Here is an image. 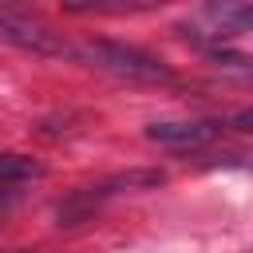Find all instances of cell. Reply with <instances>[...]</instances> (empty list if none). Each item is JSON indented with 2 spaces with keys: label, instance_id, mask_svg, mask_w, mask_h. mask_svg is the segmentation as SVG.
Listing matches in <instances>:
<instances>
[{
  "label": "cell",
  "instance_id": "1",
  "mask_svg": "<svg viewBox=\"0 0 253 253\" xmlns=\"http://www.w3.org/2000/svg\"><path fill=\"white\" fill-rule=\"evenodd\" d=\"M75 55L83 63H91L95 71L115 75L123 83H170L174 79V71L158 55H150L134 43H119V40H83L75 47Z\"/></svg>",
  "mask_w": 253,
  "mask_h": 253
},
{
  "label": "cell",
  "instance_id": "2",
  "mask_svg": "<svg viewBox=\"0 0 253 253\" xmlns=\"http://www.w3.org/2000/svg\"><path fill=\"white\" fill-rule=\"evenodd\" d=\"M0 40H8L20 51H32V55H67L71 51L63 43V36L40 12H32L24 0H0Z\"/></svg>",
  "mask_w": 253,
  "mask_h": 253
},
{
  "label": "cell",
  "instance_id": "3",
  "mask_svg": "<svg viewBox=\"0 0 253 253\" xmlns=\"http://www.w3.org/2000/svg\"><path fill=\"white\" fill-rule=\"evenodd\" d=\"M221 134V123H202V119H166V123H150L146 138L162 142L170 150H198L206 142H213Z\"/></svg>",
  "mask_w": 253,
  "mask_h": 253
},
{
  "label": "cell",
  "instance_id": "4",
  "mask_svg": "<svg viewBox=\"0 0 253 253\" xmlns=\"http://www.w3.org/2000/svg\"><path fill=\"white\" fill-rule=\"evenodd\" d=\"M170 0H63V12L75 16H134V12H150L162 8Z\"/></svg>",
  "mask_w": 253,
  "mask_h": 253
},
{
  "label": "cell",
  "instance_id": "5",
  "mask_svg": "<svg viewBox=\"0 0 253 253\" xmlns=\"http://www.w3.org/2000/svg\"><path fill=\"white\" fill-rule=\"evenodd\" d=\"M162 182H166L162 170H126V174L107 178L103 190H107V194H123V190H158Z\"/></svg>",
  "mask_w": 253,
  "mask_h": 253
},
{
  "label": "cell",
  "instance_id": "6",
  "mask_svg": "<svg viewBox=\"0 0 253 253\" xmlns=\"http://www.w3.org/2000/svg\"><path fill=\"white\" fill-rule=\"evenodd\" d=\"M43 166L28 154H0V186H16V182H32L40 178Z\"/></svg>",
  "mask_w": 253,
  "mask_h": 253
},
{
  "label": "cell",
  "instance_id": "7",
  "mask_svg": "<svg viewBox=\"0 0 253 253\" xmlns=\"http://www.w3.org/2000/svg\"><path fill=\"white\" fill-rule=\"evenodd\" d=\"M210 63H213L217 71H225V75L253 79V59H245V55H233V51H225V47H213V51H210Z\"/></svg>",
  "mask_w": 253,
  "mask_h": 253
},
{
  "label": "cell",
  "instance_id": "8",
  "mask_svg": "<svg viewBox=\"0 0 253 253\" xmlns=\"http://www.w3.org/2000/svg\"><path fill=\"white\" fill-rule=\"evenodd\" d=\"M249 28H253V0H249L241 12H233L229 20L213 24V40H229V36H241V32H249Z\"/></svg>",
  "mask_w": 253,
  "mask_h": 253
},
{
  "label": "cell",
  "instance_id": "9",
  "mask_svg": "<svg viewBox=\"0 0 253 253\" xmlns=\"http://www.w3.org/2000/svg\"><path fill=\"white\" fill-rule=\"evenodd\" d=\"M249 0H206V16L213 20V24H221V20H229L233 12H241Z\"/></svg>",
  "mask_w": 253,
  "mask_h": 253
},
{
  "label": "cell",
  "instance_id": "10",
  "mask_svg": "<svg viewBox=\"0 0 253 253\" xmlns=\"http://www.w3.org/2000/svg\"><path fill=\"white\" fill-rule=\"evenodd\" d=\"M229 126H233V130H245V134H253V107L237 111V115L229 119Z\"/></svg>",
  "mask_w": 253,
  "mask_h": 253
},
{
  "label": "cell",
  "instance_id": "11",
  "mask_svg": "<svg viewBox=\"0 0 253 253\" xmlns=\"http://www.w3.org/2000/svg\"><path fill=\"white\" fill-rule=\"evenodd\" d=\"M4 253H36V249H4Z\"/></svg>",
  "mask_w": 253,
  "mask_h": 253
},
{
  "label": "cell",
  "instance_id": "12",
  "mask_svg": "<svg viewBox=\"0 0 253 253\" xmlns=\"http://www.w3.org/2000/svg\"><path fill=\"white\" fill-rule=\"evenodd\" d=\"M59 4H63V0H59Z\"/></svg>",
  "mask_w": 253,
  "mask_h": 253
}]
</instances>
